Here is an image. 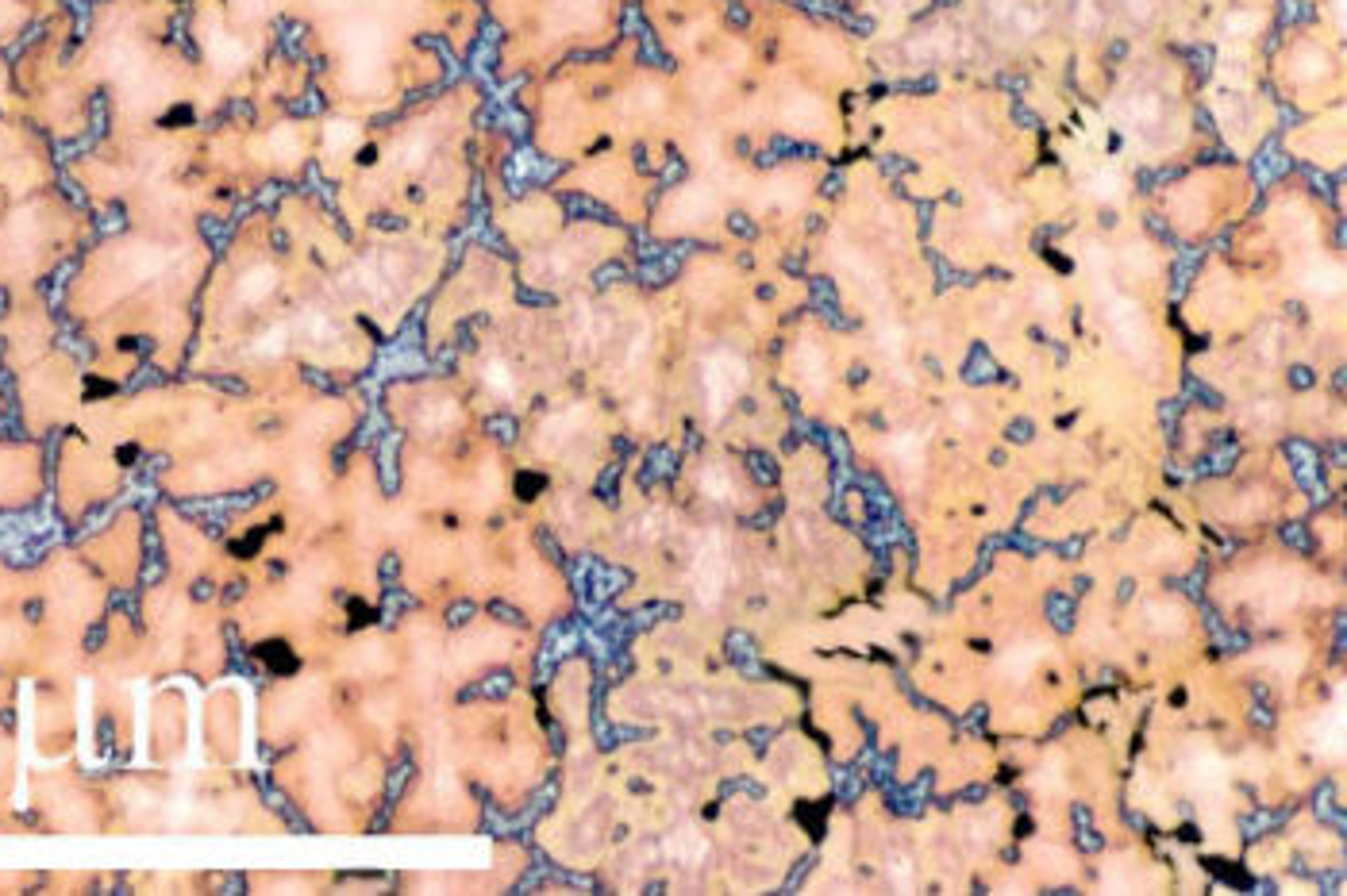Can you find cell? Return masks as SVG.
<instances>
[{
	"label": "cell",
	"mask_w": 1347,
	"mask_h": 896,
	"mask_svg": "<svg viewBox=\"0 0 1347 896\" xmlns=\"http://www.w3.org/2000/svg\"><path fill=\"white\" fill-rule=\"evenodd\" d=\"M701 385H705V405L709 416H724L736 401H740L743 385H747V362L736 351H716L705 358L701 369Z\"/></svg>",
	"instance_id": "1"
},
{
	"label": "cell",
	"mask_w": 1347,
	"mask_h": 896,
	"mask_svg": "<svg viewBox=\"0 0 1347 896\" xmlns=\"http://www.w3.org/2000/svg\"><path fill=\"white\" fill-rule=\"evenodd\" d=\"M728 585V543L724 535H709L693 558V593L701 605H720Z\"/></svg>",
	"instance_id": "2"
},
{
	"label": "cell",
	"mask_w": 1347,
	"mask_h": 896,
	"mask_svg": "<svg viewBox=\"0 0 1347 896\" xmlns=\"http://www.w3.org/2000/svg\"><path fill=\"white\" fill-rule=\"evenodd\" d=\"M793 374H797V381L805 389L820 393L824 381H829V358H824V351L817 343H797L793 347Z\"/></svg>",
	"instance_id": "3"
},
{
	"label": "cell",
	"mask_w": 1347,
	"mask_h": 896,
	"mask_svg": "<svg viewBox=\"0 0 1347 896\" xmlns=\"http://www.w3.org/2000/svg\"><path fill=\"white\" fill-rule=\"evenodd\" d=\"M1144 624L1151 627L1155 635H1178L1182 627H1186V612H1182L1178 605H1171V600H1151V605L1144 608Z\"/></svg>",
	"instance_id": "4"
},
{
	"label": "cell",
	"mask_w": 1347,
	"mask_h": 896,
	"mask_svg": "<svg viewBox=\"0 0 1347 896\" xmlns=\"http://www.w3.org/2000/svg\"><path fill=\"white\" fill-rule=\"evenodd\" d=\"M273 289H278V273L266 270V266H258V270L239 277V300H243V304H262Z\"/></svg>",
	"instance_id": "5"
},
{
	"label": "cell",
	"mask_w": 1347,
	"mask_h": 896,
	"mask_svg": "<svg viewBox=\"0 0 1347 896\" xmlns=\"http://www.w3.org/2000/svg\"><path fill=\"white\" fill-rule=\"evenodd\" d=\"M785 123H790L793 132H820V123H824V112H820L817 100L793 97L790 108H785Z\"/></svg>",
	"instance_id": "6"
},
{
	"label": "cell",
	"mask_w": 1347,
	"mask_h": 896,
	"mask_svg": "<svg viewBox=\"0 0 1347 896\" xmlns=\"http://www.w3.org/2000/svg\"><path fill=\"white\" fill-rule=\"evenodd\" d=\"M1039 659H1043V651H1039L1036 642H1028V647H1016V651H1009L1001 659V677H1009V681H1024V677H1028L1032 669H1036Z\"/></svg>",
	"instance_id": "7"
},
{
	"label": "cell",
	"mask_w": 1347,
	"mask_h": 896,
	"mask_svg": "<svg viewBox=\"0 0 1347 896\" xmlns=\"http://www.w3.org/2000/svg\"><path fill=\"white\" fill-rule=\"evenodd\" d=\"M1113 327H1117V335L1120 339H1124V343H1144L1147 339V324H1144V316H1140L1136 308L1132 304H1120V308H1113Z\"/></svg>",
	"instance_id": "8"
},
{
	"label": "cell",
	"mask_w": 1347,
	"mask_h": 896,
	"mask_svg": "<svg viewBox=\"0 0 1347 896\" xmlns=\"http://www.w3.org/2000/svg\"><path fill=\"white\" fill-rule=\"evenodd\" d=\"M701 489H705V497H713V501H736V481H731V474L724 466H709L705 474H701Z\"/></svg>",
	"instance_id": "9"
},
{
	"label": "cell",
	"mask_w": 1347,
	"mask_h": 896,
	"mask_svg": "<svg viewBox=\"0 0 1347 896\" xmlns=\"http://www.w3.org/2000/svg\"><path fill=\"white\" fill-rule=\"evenodd\" d=\"M482 381H485V389H489V393H497V396H512V393H516V378H512V369L504 366V362H485Z\"/></svg>",
	"instance_id": "10"
},
{
	"label": "cell",
	"mask_w": 1347,
	"mask_h": 896,
	"mask_svg": "<svg viewBox=\"0 0 1347 896\" xmlns=\"http://www.w3.org/2000/svg\"><path fill=\"white\" fill-rule=\"evenodd\" d=\"M1189 777H1194V782H1198L1201 789H1216V785L1224 782V762H1221V758H1213V755L1198 758V762L1189 765Z\"/></svg>",
	"instance_id": "11"
},
{
	"label": "cell",
	"mask_w": 1347,
	"mask_h": 896,
	"mask_svg": "<svg viewBox=\"0 0 1347 896\" xmlns=\"http://www.w3.org/2000/svg\"><path fill=\"white\" fill-rule=\"evenodd\" d=\"M285 347H289V339H285V327H270V331L258 335L255 354H262V358H278V354H285Z\"/></svg>",
	"instance_id": "12"
},
{
	"label": "cell",
	"mask_w": 1347,
	"mask_h": 896,
	"mask_svg": "<svg viewBox=\"0 0 1347 896\" xmlns=\"http://www.w3.org/2000/svg\"><path fill=\"white\" fill-rule=\"evenodd\" d=\"M920 454H925V447H920L916 435H898V439H893V458H898L901 466H916Z\"/></svg>",
	"instance_id": "13"
},
{
	"label": "cell",
	"mask_w": 1347,
	"mask_h": 896,
	"mask_svg": "<svg viewBox=\"0 0 1347 896\" xmlns=\"http://www.w3.org/2000/svg\"><path fill=\"white\" fill-rule=\"evenodd\" d=\"M890 878L898 881L901 888H908V885H913V866H908L905 858H893L890 861Z\"/></svg>",
	"instance_id": "14"
},
{
	"label": "cell",
	"mask_w": 1347,
	"mask_h": 896,
	"mask_svg": "<svg viewBox=\"0 0 1347 896\" xmlns=\"http://www.w3.org/2000/svg\"><path fill=\"white\" fill-rule=\"evenodd\" d=\"M881 347H886V351H905V335H901V327H886V331H881Z\"/></svg>",
	"instance_id": "15"
}]
</instances>
